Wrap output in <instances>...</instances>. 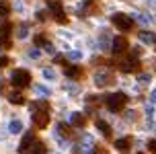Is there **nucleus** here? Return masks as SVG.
<instances>
[{
    "label": "nucleus",
    "instance_id": "nucleus-1",
    "mask_svg": "<svg viewBox=\"0 0 156 154\" xmlns=\"http://www.w3.org/2000/svg\"><path fill=\"white\" fill-rule=\"evenodd\" d=\"M33 109V123H35V127H39V130H43V127H47V123H49V113H51V109H49V103L47 101H35L31 105Z\"/></svg>",
    "mask_w": 156,
    "mask_h": 154
},
{
    "label": "nucleus",
    "instance_id": "nucleus-2",
    "mask_svg": "<svg viewBox=\"0 0 156 154\" xmlns=\"http://www.w3.org/2000/svg\"><path fill=\"white\" fill-rule=\"evenodd\" d=\"M105 105H107V109L111 113H121L125 109V105H127V95L125 92H113V95H109L105 99Z\"/></svg>",
    "mask_w": 156,
    "mask_h": 154
},
{
    "label": "nucleus",
    "instance_id": "nucleus-3",
    "mask_svg": "<svg viewBox=\"0 0 156 154\" xmlns=\"http://www.w3.org/2000/svg\"><path fill=\"white\" fill-rule=\"evenodd\" d=\"M10 82H12V86H16V88H27V86H31V74H29V70L16 68L15 72H12V76H10Z\"/></svg>",
    "mask_w": 156,
    "mask_h": 154
},
{
    "label": "nucleus",
    "instance_id": "nucleus-4",
    "mask_svg": "<svg viewBox=\"0 0 156 154\" xmlns=\"http://www.w3.org/2000/svg\"><path fill=\"white\" fill-rule=\"evenodd\" d=\"M47 6H49V13L54 15V19L60 25H66V23H68V16H66L64 6H62V0H47Z\"/></svg>",
    "mask_w": 156,
    "mask_h": 154
},
{
    "label": "nucleus",
    "instance_id": "nucleus-5",
    "mask_svg": "<svg viewBox=\"0 0 156 154\" xmlns=\"http://www.w3.org/2000/svg\"><path fill=\"white\" fill-rule=\"evenodd\" d=\"M12 23L0 25V49H10L12 47Z\"/></svg>",
    "mask_w": 156,
    "mask_h": 154
},
{
    "label": "nucleus",
    "instance_id": "nucleus-6",
    "mask_svg": "<svg viewBox=\"0 0 156 154\" xmlns=\"http://www.w3.org/2000/svg\"><path fill=\"white\" fill-rule=\"evenodd\" d=\"M111 21H113V25L117 29H121V31H132V27H133V19L129 15H125V13H115L111 16Z\"/></svg>",
    "mask_w": 156,
    "mask_h": 154
},
{
    "label": "nucleus",
    "instance_id": "nucleus-7",
    "mask_svg": "<svg viewBox=\"0 0 156 154\" xmlns=\"http://www.w3.org/2000/svg\"><path fill=\"white\" fill-rule=\"evenodd\" d=\"M140 66H142V62L138 60V58H127V60H123L121 64H119V70L125 72V74H129V72L140 70Z\"/></svg>",
    "mask_w": 156,
    "mask_h": 154
},
{
    "label": "nucleus",
    "instance_id": "nucleus-8",
    "mask_svg": "<svg viewBox=\"0 0 156 154\" xmlns=\"http://www.w3.org/2000/svg\"><path fill=\"white\" fill-rule=\"evenodd\" d=\"M33 43H35V45H41L43 49H45V52H49V54H54V52H55L54 43H51V41H49V39H47L45 35H43V33L35 35V37H33Z\"/></svg>",
    "mask_w": 156,
    "mask_h": 154
},
{
    "label": "nucleus",
    "instance_id": "nucleus-9",
    "mask_svg": "<svg viewBox=\"0 0 156 154\" xmlns=\"http://www.w3.org/2000/svg\"><path fill=\"white\" fill-rule=\"evenodd\" d=\"M127 45H129V43H127V39L123 37V35H119V37H115L113 39V41H111V49H113V54H123L125 49H127Z\"/></svg>",
    "mask_w": 156,
    "mask_h": 154
},
{
    "label": "nucleus",
    "instance_id": "nucleus-10",
    "mask_svg": "<svg viewBox=\"0 0 156 154\" xmlns=\"http://www.w3.org/2000/svg\"><path fill=\"white\" fill-rule=\"evenodd\" d=\"M113 80L115 78L111 76L109 72H97V76H94V82H97V86H109V84H113Z\"/></svg>",
    "mask_w": 156,
    "mask_h": 154
},
{
    "label": "nucleus",
    "instance_id": "nucleus-11",
    "mask_svg": "<svg viewBox=\"0 0 156 154\" xmlns=\"http://www.w3.org/2000/svg\"><path fill=\"white\" fill-rule=\"evenodd\" d=\"M64 74H66V78H72V80H80V78L84 76V70L80 68V66H66Z\"/></svg>",
    "mask_w": 156,
    "mask_h": 154
},
{
    "label": "nucleus",
    "instance_id": "nucleus-12",
    "mask_svg": "<svg viewBox=\"0 0 156 154\" xmlns=\"http://www.w3.org/2000/svg\"><path fill=\"white\" fill-rule=\"evenodd\" d=\"M47 152V148H45V144L43 142H39V140H35L31 146H29V150L25 154H45Z\"/></svg>",
    "mask_w": 156,
    "mask_h": 154
},
{
    "label": "nucleus",
    "instance_id": "nucleus-13",
    "mask_svg": "<svg viewBox=\"0 0 156 154\" xmlns=\"http://www.w3.org/2000/svg\"><path fill=\"white\" fill-rule=\"evenodd\" d=\"M33 142H35V136H33V131H29V134H25L23 142H21V146H19V152H21V154H25L27 150H29V146H31Z\"/></svg>",
    "mask_w": 156,
    "mask_h": 154
},
{
    "label": "nucleus",
    "instance_id": "nucleus-14",
    "mask_svg": "<svg viewBox=\"0 0 156 154\" xmlns=\"http://www.w3.org/2000/svg\"><path fill=\"white\" fill-rule=\"evenodd\" d=\"M129 146H132V138H129V136H127V138L115 140V148L119 150V152H127V150H129Z\"/></svg>",
    "mask_w": 156,
    "mask_h": 154
},
{
    "label": "nucleus",
    "instance_id": "nucleus-15",
    "mask_svg": "<svg viewBox=\"0 0 156 154\" xmlns=\"http://www.w3.org/2000/svg\"><path fill=\"white\" fill-rule=\"evenodd\" d=\"M70 123L74 125V127H84V125H86V117L82 115V113H72Z\"/></svg>",
    "mask_w": 156,
    "mask_h": 154
},
{
    "label": "nucleus",
    "instance_id": "nucleus-16",
    "mask_svg": "<svg viewBox=\"0 0 156 154\" xmlns=\"http://www.w3.org/2000/svg\"><path fill=\"white\" fill-rule=\"evenodd\" d=\"M138 37H140L142 43L154 45V33H152V31H140V33H138Z\"/></svg>",
    "mask_w": 156,
    "mask_h": 154
},
{
    "label": "nucleus",
    "instance_id": "nucleus-17",
    "mask_svg": "<svg viewBox=\"0 0 156 154\" xmlns=\"http://www.w3.org/2000/svg\"><path fill=\"white\" fill-rule=\"evenodd\" d=\"M97 127L101 130V134L105 138H111V125L107 121H103V119H97Z\"/></svg>",
    "mask_w": 156,
    "mask_h": 154
},
{
    "label": "nucleus",
    "instance_id": "nucleus-18",
    "mask_svg": "<svg viewBox=\"0 0 156 154\" xmlns=\"http://www.w3.org/2000/svg\"><path fill=\"white\" fill-rule=\"evenodd\" d=\"M8 101H10L12 105H23V103H25V97L21 95V92L12 91V92H8Z\"/></svg>",
    "mask_w": 156,
    "mask_h": 154
},
{
    "label": "nucleus",
    "instance_id": "nucleus-19",
    "mask_svg": "<svg viewBox=\"0 0 156 154\" xmlns=\"http://www.w3.org/2000/svg\"><path fill=\"white\" fill-rule=\"evenodd\" d=\"M8 131L10 134H21L23 131V123L19 121V119H12V121L8 123Z\"/></svg>",
    "mask_w": 156,
    "mask_h": 154
},
{
    "label": "nucleus",
    "instance_id": "nucleus-20",
    "mask_svg": "<svg viewBox=\"0 0 156 154\" xmlns=\"http://www.w3.org/2000/svg\"><path fill=\"white\" fill-rule=\"evenodd\" d=\"M27 33H29V25H27V23L19 25V33H16V37L23 39V37H27Z\"/></svg>",
    "mask_w": 156,
    "mask_h": 154
},
{
    "label": "nucleus",
    "instance_id": "nucleus-21",
    "mask_svg": "<svg viewBox=\"0 0 156 154\" xmlns=\"http://www.w3.org/2000/svg\"><path fill=\"white\" fill-rule=\"evenodd\" d=\"M133 16L140 21V23H144V25H148V23H152V16L150 15H140V13H133Z\"/></svg>",
    "mask_w": 156,
    "mask_h": 154
},
{
    "label": "nucleus",
    "instance_id": "nucleus-22",
    "mask_svg": "<svg viewBox=\"0 0 156 154\" xmlns=\"http://www.w3.org/2000/svg\"><path fill=\"white\" fill-rule=\"evenodd\" d=\"M10 13V6H8L4 0H0V16H6Z\"/></svg>",
    "mask_w": 156,
    "mask_h": 154
},
{
    "label": "nucleus",
    "instance_id": "nucleus-23",
    "mask_svg": "<svg viewBox=\"0 0 156 154\" xmlns=\"http://www.w3.org/2000/svg\"><path fill=\"white\" fill-rule=\"evenodd\" d=\"M58 131L64 134V136H70V127H68L66 123H58Z\"/></svg>",
    "mask_w": 156,
    "mask_h": 154
},
{
    "label": "nucleus",
    "instance_id": "nucleus-24",
    "mask_svg": "<svg viewBox=\"0 0 156 154\" xmlns=\"http://www.w3.org/2000/svg\"><path fill=\"white\" fill-rule=\"evenodd\" d=\"M43 76H45L47 80H54V78H55V72H54V70H49V68H43Z\"/></svg>",
    "mask_w": 156,
    "mask_h": 154
},
{
    "label": "nucleus",
    "instance_id": "nucleus-25",
    "mask_svg": "<svg viewBox=\"0 0 156 154\" xmlns=\"http://www.w3.org/2000/svg\"><path fill=\"white\" fill-rule=\"evenodd\" d=\"M64 58H66V60H78V58H80V54H78V52H70V54L64 56Z\"/></svg>",
    "mask_w": 156,
    "mask_h": 154
},
{
    "label": "nucleus",
    "instance_id": "nucleus-26",
    "mask_svg": "<svg viewBox=\"0 0 156 154\" xmlns=\"http://www.w3.org/2000/svg\"><path fill=\"white\" fill-rule=\"evenodd\" d=\"M8 62H10V60H8L6 56H0V68H6V66H8Z\"/></svg>",
    "mask_w": 156,
    "mask_h": 154
},
{
    "label": "nucleus",
    "instance_id": "nucleus-27",
    "mask_svg": "<svg viewBox=\"0 0 156 154\" xmlns=\"http://www.w3.org/2000/svg\"><path fill=\"white\" fill-rule=\"evenodd\" d=\"M29 56H31V58H39V56H41V52H39L37 47H33V49H29Z\"/></svg>",
    "mask_w": 156,
    "mask_h": 154
},
{
    "label": "nucleus",
    "instance_id": "nucleus-28",
    "mask_svg": "<svg viewBox=\"0 0 156 154\" xmlns=\"http://www.w3.org/2000/svg\"><path fill=\"white\" fill-rule=\"evenodd\" d=\"M64 60H66V58H64L62 54H58V56H55V58H54V62H55V64H66V62H64Z\"/></svg>",
    "mask_w": 156,
    "mask_h": 154
},
{
    "label": "nucleus",
    "instance_id": "nucleus-29",
    "mask_svg": "<svg viewBox=\"0 0 156 154\" xmlns=\"http://www.w3.org/2000/svg\"><path fill=\"white\" fill-rule=\"evenodd\" d=\"M35 91H37V92H41V95H49V91H47L45 86H35Z\"/></svg>",
    "mask_w": 156,
    "mask_h": 154
},
{
    "label": "nucleus",
    "instance_id": "nucleus-30",
    "mask_svg": "<svg viewBox=\"0 0 156 154\" xmlns=\"http://www.w3.org/2000/svg\"><path fill=\"white\" fill-rule=\"evenodd\" d=\"M37 19H39V21H45V19H47L45 10H39V13H37Z\"/></svg>",
    "mask_w": 156,
    "mask_h": 154
},
{
    "label": "nucleus",
    "instance_id": "nucleus-31",
    "mask_svg": "<svg viewBox=\"0 0 156 154\" xmlns=\"http://www.w3.org/2000/svg\"><path fill=\"white\" fill-rule=\"evenodd\" d=\"M148 150H150V152H154V150H156V142H154V140H150V142H148Z\"/></svg>",
    "mask_w": 156,
    "mask_h": 154
},
{
    "label": "nucleus",
    "instance_id": "nucleus-32",
    "mask_svg": "<svg viewBox=\"0 0 156 154\" xmlns=\"http://www.w3.org/2000/svg\"><path fill=\"white\" fill-rule=\"evenodd\" d=\"M140 80H142V82H148V80H150V76H146V74H142V76H140Z\"/></svg>",
    "mask_w": 156,
    "mask_h": 154
},
{
    "label": "nucleus",
    "instance_id": "nucleus-33",
    "mask_svg": "<svg viewBox=\"0 0 156 154\" xmlns=\"http://www.w3.org/2000/svg\"><path fill=\"white\" fill-rule=\"evenodd\" d=\"M90 154H99V150H93V152H90Z\"/></svg>",
    "mask_w": 156,
    "mask_h": 154
},
{
    "label": "nucleus",
    "instance_id": "nucleus-34",
    "mask_svg": "<svg viewBox=\"0 0 156 154\" xmlns=\"http://www.w3.org/2000/svg\"><path fill=\"white\" fill-rule=\"evenodd\" d=\"M138 154H144V152H138Z\"/></svg>",
    "mask_w": 156,
    "mask_h": 154
},
{
    "label": "nucleus",
    "instance_id": "nucleus-35",
    "mask_svg": "<svg viewBox=\"0 0 156 154\" xmlns=\"http://www.w3.org/2000/svg\"><path fill=\"white\" fill-rule=\"evenodd\" d=\"M86 2H90V0H86Z\"/></svg>",
    "mask_w": 156,
    "mask_h": 154
}]
</instances>
